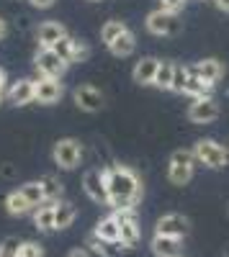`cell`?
I'll use <instances>...</instances> for the list:
<instances>
[{"mask_svg": "<svg viewBox=\"0 0 229 257\" xmlns=\"http://www.w3.org/2000/svg\"><path fill=\"white\" fill-rule=\"evenodd\" d=\"M8 100L13 105H29V103H34V80L24 77V80L13 82L8 88Z\"/></svg>", "mask_w": 229, "mask_h": 257, "instance_id": "17", "label": "cell"}, {"mask_svg": "<svg viewBox=\"0 0 229 257\" xmlns=\"http://www.w3.org/2000/svg\"><path fill=\"white\" fill-rule=\"evenodd\" d=\"M3 175H6V178H11V175H13V167H11V165H6V167H3Z\"/></svg>", "mask_w": 229, "mask_h": 257, "instance_id": "39", "label": "cell"}, {"mask_svg": "<svg viewBox=\"0 0 229 257\" xmlns=\"http://www.w3.org/2000/svg\"><path fill=\"white\" fill-rule=\"evenodd\" d=\"M52 49H54L62 59H67L70 64H72V62H85V59L90 57V49H88L85 41H80V39H75V36H70V34H67L65 39H59Z\"/></svg>", "mask_w": 229, "mask_h": 257, "instance_id": "11", "label": "cell"}, {"mask_svg": "<svg viewBox=\"0 0 229 257\" xmlns=\"http://www.w3.org/2000/svg\"><path fill=\"white\" fill-rule=\"evenodd\" d=\"M214 6H216L219 11H224V13H229V0H214Z\"/></svg>", "mask_w": 229, "mask_h": 257, "instance_id": "36", "label": "cell"}, {"mask_svg": "<svg viewBox=\"0 0 229 257\" xmlns=\"http://www.w3.org/2000/svg\"><path fill=\"white\" fill-rule=\"evenodd\" d=\"M188 229H191V224H188V219L185 216H180V213H165V216L157 221V231L155 234H165V237H185L188 234Z\"/></svg>", "mask_w": 229, "mask_h": 257, "instance_id": "13", "label": "cell"}, {"mask_svg": "<svg viewBox=\"0 0 229 257\" xmlns=\"http://www.w3.org/2000/svg\"><path fill=\"white\" fill-rule=\"evenodd\" d=\"M62 95H65V88L57 77H41L34 80V100L41 105H54Z\"/></svg>", "mask_w": 229, "mask_h": 257, "instance_id": "10", "label": "cell"}, {"mask_svg": "<svg viewBox=\"0 0 229 257\" xmlns=\"http://www.w3.org/2000/svg\"><path fill=\"white\" fill-rule=\"evenodd\" d=\"M183 6H185V0H160V8L170 11V13H180Z\"/></svg>", "mask_w": 229, "mask_h": 257, "instance_id": "33", "label": "cell"}, {"mask_svg": "<svg viewBox=\"0 0 229 257\" xmlns=\"http://www.w3.org/2000/svg\"><path fill=\"white\" fill-rule=\"evenodd\" d=\"M173 77H175V62H168V59H160V67H157V75H155V88L160 90H173Z\"/></svg>", "mask_w": 229, "mask_h": 257, "instance_id": "23", "label": "cell"}, {"mask_svg": "<svg viewBox=\"0 0 229 257\" xmlns=\"http://www.w3.org/2000/svg\"><path fill=\"white\" fill-rule=\"evenodd\" d=\"M75 105L85 113H95L106 105V98L93 85H80V88H75Z\"/></svg>", "mask_w": 229, "mask_h": 257, "instance_id": "12", "label": "cell"}, {"mask_svg": "<svg viewBox=\"0 0 229 257\" xmlns=\"http://www.w3.org/2000/svg\"><path fill=\"white\" fill-rule=\"evenodd\" d=\"M67 257H90V252H88V249H82V247H75V249L67 252Z\"/></svg>", "mask_w": 229, "mask_h": 257, "instance_id": "35", "label": "cell"}, {"mask_svg": "<svg viewBox=\"0 0 229 257\" xmlns=\"http://www.w3.org/2000/svg\"><path fill=\"white\" fill-rule=\"evenodd\" d=\"M193 155L198 165L209 167V170H221L229 165V152L214 139H198L193 144Z\"/></svg>", "mask_w": 229, "mask_h": 257, "instance_id": "3", "label": "cell"}, {"mask_svg": "<svg viewBox=\"0 0 229 257\" xmlns=\"http://www.w3.org/2000/svg\"><path fill=\"white\" fill-rule=\"evenodd\" d=\"M93 234H98L100 239L119 242V219H116V213H111V216H106V219H100L95 224V231Z\"/></svg>", "mask_w": 229, "mask_h": 257, "instance_id": "25", "label": "cell"}, {"mask_svg": "<svg viewBox=\"0 0 229 257\" xmlns=\"http://www.w3.org/2000/svg\"><path fill=\"white\" fill-rule=\"evenodd\" d=\"M52 157H54V162L62 170H75L80 165V160H82V144L77 139H72V137L59 139L54 144V149H52Z\"/></svg>", "mask_w": 229, "mask_h": 257, "instance_id": "6", "label": "cell"}, {"mask_svg": "<svg viewBox=\"0 0 229 257\" xmlns=\"http://www.w3.org/2000/svg\"><path fill=\"white\" fill-rule=\"evenodd\" d=\"M29 3L34 6V8H39V11H47V8H52L57 0H29Z\"/></svg>", "mask_w": 229, "mask_h": 257, "instance_id": "34", "label": "cell"}, {"mask_svg": "<svg viewBox=\"0 0 229 257\" xmlns=\"http://www.w3.org/2000/svg\"><path fill=\"white\" fill-rule=\"evenodd\" d=\"M226 257H229V249H226Z\"/></svg>", "mask_w": 229, "mask_h": 257, "instance_id": "41", "label": "cell"}, {"mask_svg": "<svg viewBox=\"0 0 229 257\" xmlns=\"http://www.w3.org/2000/svg\"><path fill=\"white\" fill-rule=\"evenodd\" d=\"M191 72H193L196 77L206 80V82L216 85V82L224 77L226 67H224V62H221V59H214V57H209V59H201V62H196L193 67H191Z\"/></svg>", "mask_w": 229, "mask_h": 257, "instance_id": "14", "label": "cell"}, {"mask_svg": "<svg viewBox=\"0 0 229 257\" xmlns=\"http://www.w3.org/2000/svg\"><path fill=\"white\" fill-rule=\"evenodd\" d=\"M82 188H85L88 198L95 203L108 206V183H106V167H93L82 178Z\"/></svg>", "mask_w": 229, "mask_h": 257, "instance_id": "7", "label": "cell"}, {"mask_svg": "<svg viewBox=\"0 0 229 257\" xmlns=\"http://www.w3.org/2000/svg\"><path fill=\"white\" fill-rule=\"evenodd\" d=\"M152 252L157 257H180V237H165V234H155L152 237Z\"/></svg>", "mask_w": 229, "mask_h": 257, "instance_id": "18", "label": "cell"}, {"mask_svg": "<svg viewBox=\"0 0 229 257\" xmlns=\"http://www.w3.org/2000/svg\"><path fill=\"white\" fill-rule=\"evenodd\" d=\"M106 183H108V206L113 211L134 208L142 198V180L127 165H108L106 167Z\"/></svg>", "mask_w": 229, "mask_h": 257, "instance_id": "1", "label": "cell"}, {"mask_svg": "<svg viewBox=\"0 0 229 257\" xmlns=\"http://www.w3.org/2000/svg\"><path fill=\"white\" fill-rule=\"evenodd\" d=\"M108 49H111V54H113V57H132V54H134V49H137V36L127 29V31H124V34L113 41V44H111Z\"/></svg>", "mask_w": 229, "mask_h": 257, "instance_id": "24", "label": "cell"}, {"mask_svg": "<svg viewBox=\"0 0 229 257\" xmlns=\"http://www.w3.org/2000/svg\"><path fill=\"white\" fill-rule=\"evenodd\" d=\"M88 247H93L95 254L100 257H121V252L127 249L121 242H111V239H100L98 234H90V239H88Z\"/></svg>", "mask_w": 229, "mask_h": 257, "instance_id": "19", "label": "cell"}, {"mask_svg": "<svg viewBox=\"0 0 229 257\" xmlns=\"http://www.w3.org/2000/svg\"><path fill=\"white\" fill-rule=\"evenodd\" d=\"M124 31H127V24H124V21H116V18H113V21H106V24H103V29H100V41H103L106 47H111Z\"/></svg>", "mask_w": 229, "mask_h": 257, "instance_id": "27", "label": "cell"}, {"mask_svg": "<svg viewBox=\"0 0 229 257\" xmlns=\"http://www.w3.org/2000/svg\"><path fill=\"white\" fill-rule=\"evenodd\" d=\"M0 100H3V93H0Z\"/></svg>", "mask_w": 229, "mask_h": 257, "instance_id": "40", "label": "cell"}, {"mask_svg": "<svg viewBox=\"0 0 229 257\" xmlns=\"http://www.w3.org/2000/svg\"><path fill=\"white\" fill-rule=\"evenodd\" d=\"M67 36V29L59 24V21H44L39 24L36 29V39H39V47H54L59 39Z\"/></svg>", "mask_w": 229, "mask_h": 257, "instance_id": "15", "label": "cell"}, {"mask_svg": "<svg viewBox=\"0 0 229 257\" xmlns=\"http://www.w3.org/2000/svg\"><path fill=\"white\" fill-rule=\"evenodd\" d=\"M191 77V67H183V64H175V77H173V90L175 93H183L185 82Z\"/></svg>", "mask_w": 229, "mask_h": 257, "instance_id": "30", "label": "cell"}, {"mask_svg": "<svg viewBox=\"0 0 229 257\" xmlns=\"http://www.w3.org/2000/svg\"><path fill=\"white\" fill-rule=\"evenodd\" d=\"M157 67H160V59L155 57H142L134 70H132V77L137 85H152L155 82V75H157Z\"/></svg>", "mask_w": 229, "mask_h": 257, "instance_id": "16", "label": "cell"}, {"mask_svg": "<svg viewBox=\"0 0 229 257\" xmlns=\"http://www.w3.org/2000/svg\"><path fill=\"white\" fill-rule=\"evenodd\" d=\"M211 90H214V85H211V82H206V80H201V77H196V75L191 72L188 82H185V88H183V95L203 98V95H211Z\"/></svg>", "mask_w": 229, "mask_h": 257, "instance_id": "26", "label": "cell"}, {"mask_svg": "<svg viewBox=\"0 0 229 257\" xmlns=\"http://www.w3.org/2000/svg\"><path fill=\"white\" fill-rule=\"evenodd\" d=\"M75 216H77V211H75V206H72L70 201H57V203H54V229H67V226H72Z\"/></svg>", "mask_w": 229, "mask_h": 257, "instance_id": "20", "label": "cell"}, {"mask_svg": "<svg viewBox=\"0 0 229 257\" xmlns=\"http://www.w3.org/2000/svg\"><path fill=\"white\" fill-rule=\"evenodd\" d=\"M6 82H8V77H6V70H0V93H6Z\"/></svg>", "mask_w": 229, "mask_h": 257, "instance_id": "38", "label": "cell"}, {"mask_svg": "<svg viewBox=\"0 0 229 257\" xmlns=\"http://www.w3.org/2000/svg\"><path fill=\"white\" fill-rule=\"evenodd\" d=\"M6 36H8V24H6L3 18H0V41H3Z\"/></svg>", "mask_w": 229, "mask_h": 257, "instance_id": "37", "label": "cell"}, {"mask_svg": "<svg viewBox=\"0 0 229 257\" xmlns=\"http://www.w3.org/2000/svg\"><path fill=\"white\" fill-rule=\"evenodd\" d=\"M34 224L39 231H54V203L52 201L34 208Z\"/></svg>", "mask_w": 229, "mask_h": 257, "instance_id": "21", "label": "cell"}, {"mask_svg": "<svg viewBox=\"0 0 229 257\" xmlns=\"http://www.w3.org/2000/svg\"><path fill=\"white\" fill-rule=\"evenodd\" d=\"M113 213L119 219V242L127 249H134L139 242V221H137L134 208H124V211H113Z\"/></svg>", "mask_w": 229, "mask_h": 257, "instance_id": "8", "label": "cell"}, {"mask_svg": "<svg viewBox=\"0 0 229 257\" xmlns=\"http://www.w3.org/2000/svg\"><path fill=\"white\" fill-rule=\"evenodd\" d=\"M6 208H8L11 216H26V213H31V211H34V206L26 201V196H24L21 190L8 193V196H6Z\"/></svg>", "mask_w": 229, "mask_h": 257, "instance_id": "22", "label": "cell"}, {"mask_svg": "<svg viewBox=\"0 0 229 257\" xmlns=\"http://www.w3.org/2000/svg\"><path fill=\"white\" fill-rule=\"evenodd\" d=\"M39 183H41V188H44V198L52 201V203H57L59 196H62V183H59L54 175H44Z\"/></svg>", "mask_w": 229, "mask_h": 257, "instance_id": "29", "label": "cell"}, {"mask_svg": "<svg viewBox=\"0 0 229 257\" xmlns=\"http://www.w3.org/2000/svg\"><path fill=\"white\" fill-rule=\"evenodd\" d=\"M18 257H44V247L39 242H21Z\"/></svg>", "mask_w": 229, "mask_h": 257, "instance_id": "32", "label": "cell"}, {"mask_svg": "<svg viewBox=\"0 0 229 257\" xmlns=\"http://www.w3.org/2000/svg\"><path fill=\"white\" fill-rule=\"evenodd\" d=\"M221 113L219 100L214 95H203V98H193V103L188 105V118L193 123H211L216 121Z\"/></svg>", "mask_w": 229, "mask_h": 257, "instance_id": "9", "label": "cell"}, {"mask_svg": "<svg viewBox=\"0 0 229 257\" xmlns=\"http://www.w3.org/2000/svg\"><path fill=\"white\" fill-rule=\"evenodd\" d=\"M21 193L26 196V201L34 206V208H39L41 203H47V198H44V188H41V183L39 180H31V183H24L18 188Z\"/></svg>", "mask_w": 229, "mask_h": 257, "instance_id": "28", "label": "cell"}, {"mask_svg": "<svg viewBox=\"0 0 229 257\" xmlns=\"http://www.w3.org/2000/svg\"><path fill=\"white\" fill-rule=\"evenodd\" d=\"M21 252V242L16 237H6L0 242V257H18Z\"/></svg>", "mask_w": 229, "mask_h": 257, "instance_id": "31", "label": "cell"}, {"mask_svg": "<svg viewBox=\"0 0 229 257\" xmlns=\"http://www.w3.org/2000/svg\"><path fill=\"white\" fill-rule=\"evenodd\" d=\"M196 165L198 162H196L193 149H175L170 155V162H168V180L173 185H188Z\"/></svg>", "mask_w": 229, "mask_h": 257, "instance_id": "2", "label": "cell"}, {"mask_svg": "<svg viewBox=\"0 0 229 257\" xmlns=\"http://www.w3.org/2000/svg\"><path fill=\"white\" fill-rule=\"evenodd\" d=\"M144 26H147V31L155 34V36H175V34H180V29H183V21H180L178 13H170V11L157 8V11H152V13L147 16Z\"/></svg>", "mask_w": 229, "mask_h": 257, "instance_id": "5", "label": "cell"}, {"mask_svg": "<svg viewBox=\"0 0 229 257\" xmlns=\"http://www.w3.org/2000/svg\"><path fill=\"white\" fill-rule=\"evenodd\" d=\"M34 67H36V72L41 77H57V80H62L65 72H67V67H70V62L62 59L52 47H41L34 54Z\"/></svg>", "mask_w": 229, "mask_h": 257, "instance_id": "4", "label": "cell"}]
</instances>
